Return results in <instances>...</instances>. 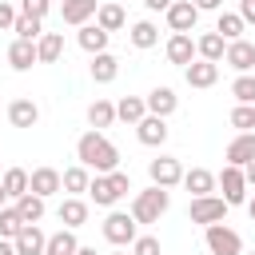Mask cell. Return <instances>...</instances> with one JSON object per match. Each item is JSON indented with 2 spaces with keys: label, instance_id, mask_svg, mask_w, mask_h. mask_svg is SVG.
I'll use <instances>...</instances> for the list:
<instances>
[{
  "label": "cell",
  "instance_id": "cell-1",
  "mask_svg": "<svg viewBox=\"0 0 255 255\" xmlns=\"http://www.w3.org/2000/svg\"><path fill=\"white\" fill-rule=\"evenodd\" d=\"M76 159L88 167V171H96V175H108V171H116L120 167V147L104 135V131H84L80 139H76Z\"/></svg>",
  "mask_w": 255,
  "mask_h": 255
},
{
  "label": "cell",
  "instance_id": "cell-2",
  "mask_svg": "<svg viewBox=\"0 0 255 255\" xmlns=\"http://www.w3.org/2000/svg\"><path fill=\"white\" fill-rule=\"evenodd\" d=\"M131 191V179H128V171H108V175H92V183H88V199L96 203V207H116L124 195Z\"/></svg>",
  "mask_w": 255,
  "mask_h": 255
},
{
  "label": "cell",
  "instance_id": "cell-3",
  "mask_svg": "<svg viewBox=\"0 0 255 255\" xmlns=\"http://www.w3.org/2000/svg\"><path fill=\"white\" fill-rule=\"evenodd\" d=\"M167 207H171V195H167V187H143V191H135V199H131V219L135 223H159L163 215H167Z\"/></svg>",
  "mask_w": 255,
  "mask_h": 255
},
{
  "label": "cell",
  "instance_id": "cell-4",
  "mask_svg": "<svg viewBox=\"0 0 255 255\" xmlns=\"http://www.w3.org/2000/svg\"><path fill=\"white\" fill-rule=\"evenodd\" d=\"M187 219H191V223H203V227H207V223H223V219H227V199L215 195V191H211V195H191Z\"/></svg>",
  "mask_w": 255,
  "mask_h": 255
},
{
  "label": "cell",
  "instance_id": "cell-5",
  "mask_svg": "<svg viewBox=\"0 0 255 255\" xmlns=\"http://www.w3.org/2000/svg\"><path fill=\"white\" fill-rule=\"evenodd\" d=\"M135 227H139V223L131 219V211H108V219H104L100 231H104V239H108L112 247H131V239L139 235Z\"/></svg>",
  "mask_w": 255,
  "mask_h": 255
},
{
  "label": "cell",
  "instance_id": "cell-6",
  "mask_svg": "<svg viewBox=\"0 0 255 255\" xmlns=\"http://www.w3.org/2000/svg\"><path fill=\"white\" fill-rule=\"evenodd\" d=\"M203 239H207V251L211 255H243V239L227 223H207L203 227Z\"/></svg>",
  "mask_w": 255,
  "mask_h": 255
},
{
  "label": "cell",
  "instance_id": "cell-7",
  "mask_svg": "<svg viewBox=\"0 0 255 255\" xmlns=\"http://www.w3.org/2000/svg\"><path fill=\"white\" fill-rule=\"evenodd\" d=\"M215 187L223 191L227 207H235V203H247V179H243V167H235V163H223V171L215 175Z\"/></svg>",
  "mask_w": 255,
  "mask_h": 255
},
{
  "label": "cell",
  "instance_id": "cell-8",
  "mask_svg": "<svg viewBox=\"0 0 255 255\" xmlns=\"http://www.w3.org/2000/svg\"><path fill=\"white\" fill-rule=\"evenodd\" d=\"M147 179L155 183V187H175V183H183V163L175 159V155H155L151 163H147Z\"/></svg>",
  "mask_w": 255,
  "mask_h": 255
},
{
  "label": "cell",
  "instance_id": "cell-9",
  "mask_svg": "<svg viewBox=\"0 0 255 255\" xmlns=\"http://www.w3.org/2000/svg\"><path fill=\"white\" fill-rule=\"evenodd\" d=\"M163 16H167V28L171 32H195V24H199V8L191 0H171V8Z\"/></svg>",
  "mask_w": 255,
  "mask_h": 255
},
{
  "label": "cell",
  "instance_id": "cell-10",
  "mask_svg": "<svg viewBox=\"0 0 255 255\" xmlns=\"http://www.w3.org/2000/svg\"><path fill=\"white\" fill-rule=\"evenodd\" d=\"M163 56H167V64L187 68V64L195 60V40H191V32H171V40L163 44Z\"/></svg>",
  "mask_w": 255,
  "mask_h": 255
},
{
  "label": "cell",
  "instance_id": "cell-11",
  "mask_svg": "<svg viewBox=\"0 0 255 255\" xmlns=\"http://www.w3.org/2000/svg\"><path fill=\"white\" fill-rule=\"evenodd\" d=\"M135 139H139L143 147H163V143H167V120L147 112V116L135 124Z\"/></svg>",
  "mask_w": 255,
  "mask_h": 255
},
{
  "label": "cell",
  "instance_id": "cell-12",
  "mask_svg": "<svg viewBox=\"0 0 255 255\" xmlns=\"http://www.w3.org/2000/svg\"><path fill=\"white\" fill-rule=\"evenodd\" d=\"M183 80H187V88H215V80H219V64L195 56V60L183 68Z\"/></svg>",
  "mask_w": 255,
  "mask_h": 255
},
{
  "label": "cell",
  "instance_id": "cell-13",
  "mask_svg": "<svg viewBox=\"0 0 255 255\" xmlns=\"http://www.w3.org/2000/svg\"><path fill=\"white\" fill-rule=\"evenodd\" d=\"M56 219L64 223V227H84L88 223V199H80V195H64V203L56 207Z\"/></svg>",
  "mask_w": 255,
  "mask_h": 255
},
{
  "label": "cell",
  "instance_id": "cell-14",
  "mask_svg": "<svg viewBox=\"0 0 255 255\" xmlns=\"http://www.w3.org/2000/svg\"><path fill=\"white\" fill-rule=\"evenodd\" d=\"M223 159H227V163H235V167L251 163V159H255V131H235V139L227 143Z\"/></svg>",
  "mask_w": 255,
  "mask_h": 255
},
{
  "label": "cell",
  "instance_id": "cell-15",
  "mask_svg": "<svg viewBox=\"0 0 255 255\" xmlns=\"http://www.w3.org/2000/svg\"><path fill=\"white\" fill-rule=\"evenodd\" d=\"M108 40H112V32H104L100 24H80V32H76V44L88 52V56H96V52H108Z\"/></svg>",
  "mask_w": 255,
  "mask_h": 255
},
{
  "label": "cell",
  "instance_id": "cell-16",
  "mask_svg": "<svg viewBox=\"0 0 255 255\" xmlns=\"http://www.w3.org/2000/svg\"><path fill=\"white\" fill-rule=\"evenodd\" d=\"M143 104H147V112H151V116H163V120H167V116L179 108V96H175L167 84H159V88H151V92L143 96Z\"/></svg>",
  "mask_w": 255,
  "mask_h": 255
},
{
  "label": "cell",
  "instance_id": "cell-17",
  "mask_svg": "<svg viewBox=\"0 0 255 255\" xmlns=\"http://www.w3.org/2000/svg\"><path fill=\"white\" fill-rule=\"evenodd\" d=\"M223 64H231L235 72H251L255 68V44L251 40H231L223 52Z\"/></svg>",
  "mask_w": 255,
  "mask_h": 255
},
{
  "label": "cell",
  "instance_id": "cell-18",
  "mask_svg": "<svg viewBox=\"0 0 255 255\" xmlns=\"http://www.w3.org/2000/svg\"><path fill=\"white\" fill-rule=\"evenodd\" d=\"M12 243H16V255H44L48 235H44L36 223H24V227H20V235H16Z\"/></svg>",
  "mask_w": 255,
  "mask_h": 255
},
{
  "label": "cell",
  "instance_id": "cell-19",
  "mask_svg": "<svg viewBox=\"0 0 255 255\" xmlns=\"http://www.w3.org/2000/svg\"><path fill=\"white\" fill-rule=\"evenodd\" d=\"M8 64H12V72H32V68L40 64V60H36V40H12Z\"/></svg>",
  "mask_w": 255,
  "mask_h": 255
},
{
  "label": "cell",
  "instance_id": "cell-20",
  "mask_svg": "<svg viewBox=\"0 0 255 255\" xmlns=\"http://www.w3.org/2000/svg\"><path fill=\"white\" fill-rule=\"evenodd\" d=\"M28 191H36L40 199L56 195V191H60V171H56V167H36V171H28Z\"/></svg>",
  "mask_w": 255,
  "mask_h": 255
},
{
  "label": "cell",
  "instance_id": "cell-21",
  "mask_svg": "<svg viewBox=\"0 0 255 255\" xmlns=\"http://www.w3.org/2000/svg\"><path fill=\"white\" fill-rule=\"evenodd\" d=\"M96 8H100V0H64L60 4V16H64V24L80 28V24H88L96 16Z\"/></svg>",
  "mask_w": 255,
  "mask_h": 255
},
{
  "label": "cell",
  "instance_id": "cell-22",
  "mask_svg": "<svg viewBox=\"0 0 255 255\" xmlns=\"http://www.w3.org/2000/svg\"><path fill=\"white\" fill-rule=\"evenodd\" d=\"M8 124H12V128H36V124H40V108L20 96V100L8 104Z\"/></svg>",
  "mask_w": 255,
  "mask_h": 255
},
{
  "label": "cell",
  "instance_id": "cell-23",
  "mask_svg": "<svg viewBox=\"0 0 255 255\" xmlns=\"http://www.w3.org/2000/svg\"><path fill=\"white\" fill-rule=\"evenodd\" d=\"M88 72H92V80H96V84H112V80L120 76V60H116L112 52H96V56H92V64H88Z\"/></svg>",
  "mask_w": 255,
  "mask_h": 255
},
{
  "label": "cell",
  "instance_id": "cell-24",
  "mask_svg": "<svg viewBox=\"0 0 255 255\" xmlns=\"http://www.w3.org/2000/svg\"><path fill=\"white\" fill-rule=\"evenodd\" d=\"M128 40H131V48L147 52V48H155V44H159V28H155L151 20H135V24L128 28Z\"/></svg>",
  "mask_w": 255,
  "mask_h": 255
},
{
  "label": "cell",
  "instance_id": "cell-25",
  "mask_svg": "<svg viewBox=\"0 0 255 255\" xmlns=\"http://www.w3.org/2000/svg\"><path fill=\"white\" fill-rule=\"evenodd\" d=\"M64 56V32H44L36 40V60L40 64H56Z\"/></svg>",
  "mask_w": 255,
  "mask_h": 255
},
{
  "label": "cell",
  "instance_id": "cell-26",
  "mask_svg": "<svg viewBox=\"0 0 255 255\" xmlns=\"http://www.w3.org/2000/svg\"><path fill=\"white\" fill-rule=\"evenodd\" d=\"M223 52H227V40H223L219 32H203V36L195 40V56H199V60L219 64V60H223Z\"/></svg>",
  "mask_w": 255,
  "mask_h": 255
},
{
  "label": "cell",
  "instance_id": "cell-27",
  "mask_svg": "<svg viewBox=\"0 0 255 255\" xmlns=\"http://www.w3.org/2000/svg\"><path fill=\"white\" fill-rule=\"evenodd\" d=\"M88 183H92V171H88L84 163H76V167L60 171V191H68V195H84V191H88Z\"/></svg>",
  "mask_w": 255,
  "mask_h": 255
},
{
  "label": "cell",
  "instance_id": "cell-28",
  "mask_svg": "<svg viewBox=\"0 0 255 255\" xmlns=\"http://www.w3.org/2000/svg\"><path fill=\"white\" fill-rule=\"evenodd\" d=\"M183 187H187L191 195H211V191H215V171L191 167V171H183Z\"/></svg>",
  "mask_w": 255,
  "mask_h": 255
},
{
  "label": "cell",
  "instance_id": "cell-29",
  "mask_svg": "<svg viewBox=\"0 0 255 255\" xmlns=\"http://www.w3.org/2000/svg\"><path fill=\"white\" fill-rule=\"evenodd\" d=\"M16 211H20V219H24V223H40V219H44V211H48V199H40L36 191H24V195L16 199Z\"/></svg>",
  "mask_w": 255,
  "mask_h": 255
},
{
  "label": "cell",
  "instance_id": "cell-30",
  "mask_svg": "<svg viewBox=\"0 0 255 255\" xmlns=\"http://www.w3.org/2000/svg\"><path fill=\"white\" fill-rule=\"evenodd\" d=\"M76 247H80L76 231H72V227H60V231H52V235H48L44 255H76Z\"/></svg>",
  "mask_w": 255,
  "mask_h": 255
},
{
  "label": "cell",
  "instance_id": "cell-31",
  "mask_svg": "<svg viewBox=\"0 0 255 255\" xmlns=\"http://www.w3.org/2000/svg\"><path fill=\"white\" fill-rule=\"evenodd\" d=\"M147 116V104H143V96H124L120 104H116V120H124V124H139Z\"/></svg>",
  "mask_w": 255,
  "mask_h": 255
},
{
  "label": "cell",
  "instance_id": "cell-32",
  "mask_svg": "<svg viewBox=\"0 0 255 255\" xmlns=\"http://www.w3.org/2000/svg\"><path fill=\"white\" fill-rule=\"evenodd\" d=\"M88 124H92L96 131L112 128V124H116V104H112V100H92V104H88Z\"/></svg>",
  "mask_w": 255,
  "mask_h": 255
},
{
  "label": "cell",
  "instance_id": "cell-33",
  "mask_svg": "<svg viewBox=\"0 0 255 255\" xmlns=\"http://www.w3.org/2000/svg\"><path fill=\"white\" fill-rule=\"evenodd\" d=\"M96 24H100L104 32H120V28L128 24V12H124L120 4H100V8H96Z\"/></svg>",
  "mask_w": 255,
  "mask_h": 255
},
{
  "label": "cell",
  "instance_id": "cell-34",
  "mask_svg": "<svg viewBox=\"0 0 255 255\" xmlns=\"http://www.w3.org/2000/svg\"><path fill=\"white\" fill-rule=\"evenodd\" d=\"M0 187H4V199H20V195L28 191V171H24V167H8V171L0 175Z\"/></svg>",
  "mask_w": 255,
  "mask_h": 255
},
{
  "label": "cell",
  "instance_id": "cell-35",
  "mask_svg": "<svg viewBox=\"0 0 255 255\" xmlns=\"http://www.w3.org/2000/svg\"><path fill=\"white\" fill-rule=\"evenodd\" d=\"M243 28H247V24H243L239 12H219V20H215V32H219L227 44H231V40H243Z\"/></svg>",
  "mask_w": 255,
  "mask_h": 255
},
{
  "label": "cell",
  "instance_id": "cell-36",
  "mask_svg": "<svg viewBox=\"0 0 255 255\" xmlns=\"http://www.w3.org/2000/svg\"><path fill=\"white\" fill-rule=\"evenodd\" d=\"M12 32H16V40H40L44 36V20L40 16H16V24H12Z\"/></svg>",
  "mask_w": 255,
  "mask_h": 255
},
{
  "label": "cell",
  "instance_id": "cell-37",
  "mask_svg": "<svg viewBox=\"0 0 255 255\" xmlns=\"http://www.w3.org/2000/svg\"><path fill=\"white\" fill-rule=\"evenodd\" d=\"M231 96H235V104H255V76L251 72H239L231 80Z\"/></svg>",
  "mask_w": 255,
  "mask_h": 255
},
{
  "label": "cell",
  "instance_id": "cell-38",
  "mask_svg": "<svg viewBox=\"0 0 255 255\" xmlns=\"http://www.w3.org/2000/svg\"><path fill=\"white\" fill-rule=\"evenodd\" d=\"M20 227H24V219H20L16 203H12V207H0V235H4V239H16Z\"/></svg>",
  "mask_w": 255,
  "mask_h": 255
},
{
  "label": "cell",
  "instance_id": "cell-39",
  "mask_svg": "<svg viewBox=\"0 0 255 255\" xmlns=\"http://www.w3.org/2000/svg\"><path fill=\"white\" fill-rule=\"evenodd\" d=\"M231 128L235 131H251L255 128V104H235L231 108Z\"/></svg>",
  "mask_w": 255,
  "mask_h": 255
},
{
  "label": "cell",
  "instance_id": "cell-40",
  "mask_svg": "<svg viewBox=\"0 0 255 255\" xmlns=\"http://www.w3.org/2000/svg\"><path fill=\"white\" fill-rule=\"evenodd\" d=\"M131 255H163V251H159V239L155 235H135L131 239Z\"/></svg>",
  "mask_w": 255,
  "mask_h": 255
},
{
  "label": "cell",
  "instance_id": "cell-41",
  "mask_svg": "<svg viewBox=\"0 0 255 255\" xmlns=\"http://www.w3.org/2000/svg\"><path fill=\"white\" fill-rule=\"evenodd\" d=\"M20 12H24V16H40V20H44V16L52 12V0H20Z\"/></svg>",
  "mask_w": 255,
  "mask_h": 255
},
{
  "label": "cell",
  "instance_id": "cell-42",
  "mask_svg": "<svg viewBox=\"0 0 255 255\" xmlns=\"http://www.w3.org/2000/svg\"><path fill=\"white\" fill-rule=\"evenodd\" d=\"M16 16H20V8H16V4H8V0H0V32H4V28H12V24H16Z\"/></svg>",
  "mask_w": 255,
  "mask_h": 255
},
{
  "label": "cell",
  "instance_id": "cell-43",
  "mask_svg": "<svg viewBox=\"0 0 255 255\" xmlns=\"http://www.w3.org/2000/svg\"><path fill=\"white\" fill-rule=\"evenodd\" d=\"M239 16L243 24H255V0H239Z\"/></svg>",
  "mask_w": 255,
  "mask_h": 255
},
{
  "label": "cell",
  "instance_id": "cell-44",
  "mask_svg": "<svg viewBox=\"0 0 255 255\" xmlns=\"http://www.w3.org/2000/svg\"><path fill=\"white\" fill-rule=\"evenodd\" d=\"M191 4H195L199 12H219V8H223V0H191Z\"/></svg>",
  "mask_w": 255,
  "mask_h": 255
},
{
  "label": "cell",
  "instance_id": "cell-45",
  "mask_svg": "<svg viewBox=\"0 0 255 255\" xmlns=\"http://www.w3.org/2000/svg\"><path fill=\"white\" fill-rule=\"evenodd\" d=\"M143 8H147V12H167L171 0H143Z\"/></svg>",
  "mask_w": 255,
  "mask_h": 255
},
{
  "label": "cell",
  "instance_id": "cell-46",
  "mask_svg": "<svg viewBox=\"0 0 255 255\" xmlns=\"http://www.w3.org/2000/svg\"><path fill=\"white\" fill-rule=\"evenodd\" d=\"M243 179H247V187H255V159L243 163Z\"/></svg>",
  "mask_w": 255,
  "mask_h": 255
},
{
  "label": "cell",
  "instance_id": "cell-47",
  "mask_svg": "<svg viewBox=\"0 0 255 255\" xmlns=\"http://www.w3.org/2000/svg\"><path fill=\"white\" fill-rule=\"evenodd\" d=\"M0 255H16V243H12V239H4V235H0Z\"/></svg>",
  "mask_w": 255,
  "mask_h": 255
},
{
  "label": "cell",
  "instance_id": "cell-48",
  "mask_svg": "<svg viewBox=\"0 0 255 255\" xmlns=\"http://www.w3.org/2000/svg\"><path fill=\"white\" fill-rule=\"evenodd\" d=\"M247 215H251V223H255V199H247Z\"/></svg>",
  "mask_w": 255,
  "mask_h": 255
},
{
  "label": "cell",
  "instance_id": "cell-49",
  "mask_svg": "<svg viewBox=\"0 0 255 255\" xmlns=\"http://www.w3.org/2000/svg\"><path fill=\"white\" fill-rule=\"evenodd\" d=\"M76 255H96V247H76Z\"/></svg>",
  "mask_w": 255,
  "mask_h": 255
},
{
  "label": "cell",
  "instance_id": "cell-50",
  "mask_svg": "<svg viewBox=\"0 0 255 255\" xmlns=\"http://www.w3.org/2000/svg\"><path fill=\"white\" fill-rule=\"evenodd\" d=\"M108 255H131V251H124V247H116V251H108Z\"/></svg>",
  "mask_w": 255,
  "mask_h": 255
},
{
  "label": "cell",
  "instance_id": "cell-51",
  "mask_svg": "<svg viewBox=\"0 0 255 255\" xmlns=\"http://www.w3.org/2000/svg\"><path fill=\"white\" fill-rule=\"evenodd\" d=\"M0 207H4V187H0Z\"/></svg>",
  "mask_w": 255,
  "mask_h": 255
},
{
  "label": "cell",
  "instance_id": "cell-52",
  "mask_svg": "<svg viewBox=\"0 0 255 255\" xmlns=\"http://www.w3.org/2000/svg\"><path fill=\"white\" fill-rule=\"evenodd\" d=\"M251 255H255V251H251Z\"/></svg>",
  "mask_w": 255,
  "mask_h": 255
}]
</instances>
